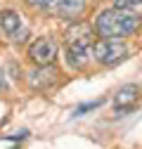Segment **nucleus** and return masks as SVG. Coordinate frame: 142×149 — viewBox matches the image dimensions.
<instances>
[{"mask_svg":"<svg viewBox=\"0 0 142 149\" xmlns=\"http://www.w3.org/2000/svg\"><path fill=\"white\" fill-rule=\"evenodd\" d=\"M95 33L100 38H109V40H121L126 36H133L140 29V14L133 10H121V7H109L97 14L95 19Z\"/></svg>","mask_w":142,"mask_h":149,"instance_id":"nucleus-1","label":"nucleus"},{"mask_svg":"<svg viewBox=\"0 0 142 149\" xmlns=\"http://www.w3.org/2000/svg\"><path fill=\"white\" fill-rule=\"evenodd\" d=\"M95 38V29L76 19V24L66 33V62L71 69H83L90 62V47Z\"/></svg>","mask_w":142,"mask_h":149,"instance_id":"nucleus-2","label":"nucleus"},{"mask_svg":"<svg viewBox=\"0 0 142 149\" xmlns=\"http://www.w3.org/2000/svg\"><path fill=\"white\" fill-rule=\"evenodd\" d=\"M90 57L102 64V66H118L128 59V47L121 40H109V38H100L90 47Z\"/></svg>","mask_w":142,"mask_h":149,"instance_id":"nucleus-3","label":"nucleus"},{"mask_svg":"<svg viewBox=\"0 0 142 149\" xmlns=\"http://www.w3.org/2000/svg\"><path fill=\"white\" fill-rule=\"evenodd\" d=\"M57 54H59V45L57 40L47 38H36L31 45H29V59L36 64V66H47V64H55L57 62Z\"/></svg>","mask_w":142,"mask_h":149,"instance_id":"nucleus-4","label":"nucleus"},{"mask_svg":"<svg viewBox=\"0 0 142 149\" xmlns=\"http://www.w3.org/2000/svg\"><path fill=\"white\" fill-rule=\"evenodd\" d=\"M0 29H3V33L12 43H24L29 38V29H26V24L22 19V14L14 12V10H3L0 12Z\"/></svg>","mask_w":142,"mask_h":149,"instance_id":"nucleus-5","label":"nucleus"},{"mask_svg":"<svg viewBox=\"0 0 142 149\" xmlns=\"http://www.w3.org/2000/svg\"><path fill=\"white\" fill-rule=\"evenodd\" d=\"M52 12L59 14L62 19L76 22L85 12V0H55V3H52Z\"/></svg>","mask_w":142,"mask_h":149,"instance_id":"nucleus-6","label":"nucleus"},{"mask_svg":"<svg viewBox=\"0 0 142 149\" xmlns=\"http://www.w3.org/2000/svg\"><path fill=\"white\" fill-rule=\"evenodd\" d=\"M57 76H59V71L52 64H47V66H38V69H36L29 76V83H31L33 90H45V88L57 83Z\"/></svg>","mask_w":142,"mask_h":149,"instance_id":"nucleus-7","label":"nucleus"},{"mask_svg":"<svg viewBox=\"0 0 142 149\" xmlns=\"http://www.w3.org/2000/svg\"><path fill=\"white\" fill-rule=\"evenodd\" d=\"M137 95H140V85H135V83H126L123 88H118V92L114 95V107H116V111L123 114V111L133 109Z\"/></svg>","mask_w":142,"mask_h":149,"instance_id":"nucleus-8","label":"nucleus"},{"mask_svg":"<svg viewBox=\"0 0 142 149\" xmlns=\"http://www.w3.org/2000/svg\"><path fill=\"white\" fill-rule=\"evenodd\" d=\"M102 102H104V100H95V102H88V104H78V107H76V111H74V114H76V116H83L85 111H93V109H97V107H102Z\"/></svg>","mask_w":142,"mask_h":149,"instance_id":"nucleus-9","label":"nucleus"},{"mask_svg":"<svg viewBox=\"0 0 142 149\" xmlns=\"http://www.w3.org/2000/svg\"><path fill=\"white\" fill-rule=\"evenodd\" d=\"M140 5H142V0H114V7H121V10H133Z\"/></svg>","mask_w":142,"mask_h":149,"instance_id":"nucleus-10","label":"nucleus"},{"mask_svg":"<svg viewBox=\"0 0 142 149\" xmlns=\"http://www.w3.org/2000/svg\"><path fill=\"white\" fill-rule=\"evenodd\" d=\"M52 3H55V0H26V5L38 7V10H47V7H52Z\"/></svg>","mask_w":142,"mask_h":149,"instance_id":"nucleus-11","label":"nucleus"},{"mask_svg":"<svg viewBox=\"0 0 142 149\" xmlns=\"http://www.w3.org/2000/svg\"><path fill=\"white\" fill-rule=\"evenodd\" d=\"M7 90H10V83H7V78H5V71H3V66H0V95H5Z\"/></svg>","mask_w":142,"mask_h":149,"instance_id":"nucleus-12","label":"nucleus"}]
</instances>
